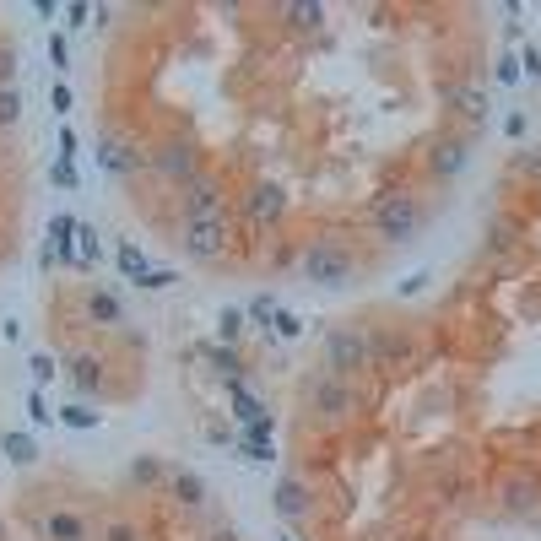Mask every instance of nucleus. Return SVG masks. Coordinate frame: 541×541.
<instances>
[{
  "mask_svg": "<svg viewBox=\"0 0 541 541\" xmlns=\"http://www.w3.org/2000/svg\"><path fill=\"white\" fill-rule=\"evenodd\" d=\"M82 320H87V325H103V331H114V325H125V303L114 298V293H103V287H87Z\"/></svg>",
  "mask_w": 541,
  "mask_h": 541,
  "instance_id": "13",
  "label": "nucleus"
},
{
  "mask_svg": "<svg viewBox=\"0 0 541 541\" xmlns=\"http://www.w3.org/2000/svg\"><path fill=\"white\" fill-rule=\"evenodd\" d=\"M168 498H174L179 509H201L206 504V482H201V471H190V466H168Z\"/></svg>",
  "mask_w": 541,
  "mask_h": 541,
  "instance_id": "14",
  "label": "nucleus"
},
{
  "mask_svg": "<svg viewBox=\"0 0 541 541\" xmlns=\"http://www.w3.org/2000/svg\"><path fill=\"white\" fill-rule=\"evenodd\" d=\"M249 325H260V331H276V314H282V303H276L271 293H260V298H249Z\"/></svg>",
  "mask_w": 541,
  "mask_h": 541,
  "instance_id": "25",
  "label": "nucleus"
},
{
  "mask_svg": "<svg viewBox=\"0 0 541 541\" xmlns=\"http://www.w3.org/2000/svg\"><path fill=\"white\" fill-rule=\"evenodd\" d=\"M444 103H450L455 114H466V120H487V109H493V103H487V87H477V82H455L450 92H444Z\"/></svg>",
  "mask_w": 541,
  "mask_h": 541,
  "instance_id": "15",
  "label": "nucleus"
},
{
  "mask_svg": "<svg viewBox=\"0 0 541 541\" xmlns=\"http://www.w3.org/2000/svg\"><path fill=\"white\" fill-rule=\"evenodd\" d=\"M0 541H6V520H0Z\"/></svg>",
  "mask_w": 541,
  "mask_h": 541,
  "instance_id": "45",
  "label": "nucleus"
},
{
  "mask_svg": "<svg viewBox=\"0 0 541 541\" xmlns=\"http://www.w3.org/2000/svg\"><path fill=\"white\" fill-rule=\"evenodd\" d=\"M147 163H152V174L157 179H168V184H190L195 174H201V152H195V141L190 136H163L157 147L147 152Z\"/></svg>",
  "mask_w": 541,
  "mask_h": 541,
  "instance_id": "5",
  "label": "nucleus"
},
{
  "mask_svg": "<svg viewBox=\"0 0 541 541\" xmlns=\"http://www.w3.org/2000/svg\"><path fill=\"white\" fill-rule=\"evenodd\" d=\"M239 455H244V460H271L276 450H271V439H255V433H239Z\"/></svg>",
  "mask_w": 541,
  "mask_h": 541,
  "instance_id": "30",
  "label": "nucleus"
},
{
  "mask_svg": "<svg viewBox=\"0 0 541 541\" xmlns=\"http://www.w3.org/2000/svg\"><path fill=\"white\" fill-rule=\"evenodd\" d=\"M374 368V331L368 325H336L325 336V374L336 379H358Z\"/></svg>",
  "mask_w": 541,
  "mask_h": 541,
  "instance_id": "2",
  "label": "nucleus"
},
{
  "mask_svg": "<svg viewBox=\"0 0 541 541\" xmlns=\"http://www.w3.org/2000/svg\"><path fill=\"white\" fill-rule=\"evenodd\" d=\"M28 368H33V385H38V390H44L49 379H55V358H49V352H33Z\"/></svg>",
  "mask_w": 541,
  "mask_h": 541,
  "instance_id": "31",
  "label": "nucleus"
},
{
  "mask_svg": "<svg viewBox=\"0 0 541 541\" xmlns=\"http://www.w3.org/2000/svg\"><path fill=\"white\" fill-rule=\"evenodd\" d=\"M206 541H239V531H233V525H217V531H211Z\"/></svg>",
  "mask_w": 541,
  "mask_h": 541,
  "instance_id": "44",
  "label": "nucleus"
},
{
  "mask_svg": "<svg viewBox=\"0 0 541 541\" xmlns=\"http://www.w3.org/2000/svg\"><path fill=\"white\" fill-rule=\"evenodd\" d=\"M120 271L130 276V282H136L141 287V276H147L152 266H147V255H141V249L136 244H120Z\"/></svg>",
  "mask_w": 541,
  "mask_h": 541,
  "instance_id": "27",
  "label": "nucleus"
},
{
  "mask_svg": "<svg viewBox=\"0 0 541 541\" xmlns=\"http://www.w3.org/2000/svg\"><path fill=\"white\" fill-rule=\"evenodd\" d=\"M233 244V228L228 217H184L179 222V249L195 260V266H211V260H222Z\"/></svg>",
  "mask_w": 541,
  "mask_h": 541,
  "instance_id": "4",
  "label": "nucleus"
},
{
  "mask_svg": "<svg viewBox=\"0 0 541 541\" xmlns=\"http://www.w3.org/2000/svg\"><path fill=\"white\" fill-rule=\"evenodd\" d=\"M130 482H136V487H163L168 482V466L157 455H136V460H130Z\"/></svg>",
  "mask_w": 541,
  "mask_h": 541,
  "instance_id": "22",
  "label": "nucleus"
},
{
  "mask_svg": "<svg viewBox=\"0 0 541 541\" xmlns=\"http://www.w3.org/2000/svg\"><path fill=\"white\" fill-rule=\"evenodd\" d=\"M514 168H520V174H531V179H541V147L536 152H520V157H514Z\"/></svg>",
  "mask_w": 541,
  "mask_h": 541,
  "instance_id": "40",
  "label": "nucleus"
},
{
  "mask_svg": "<svg viewBox=\"0 0 541 541\" xmlns=\"http://www.w3.org/2000/svg\"><path fill=\"white\" fill-rule=\"evenodd\" d=\"M184 217H228V190H222L217 174H195L184 184Z\"/></svg>",
  "mask_w": 541,
  "mask_h": 541,
  "instance_id": "10",
  "label": "nucleus"
},
{
  "mask_svg": "<svg viewBox=\"0 0 541 541\" xmlns=\"http://www.w3.org/2000/svg\"><path fill=\"white\" fill-rule=\"evenodd\" d=\"M76 239H82V249H76V260H82V271H92L103 260V244H98V228H87V222H76Z\"/></svg>",
  "mask_w": 541,
  "mask_h": 541,
  "instance_id": "26",
  "label": "nucleus"
},
{
  "mask_svg": "<svg viewBox=\"0 0 541 541\" xmlns=\"http://www.w3.org/2000/svg\"><path fill=\"white\" fill-rule=\"evenodd\" d=\"M33 531L38 541H98V525L82 509H44L33 514Z\"/></svg>",
  "mask_w": 541,
  "mask_h": 541,
  "instance_id": "9",
  "label": "nucleus"
},
{
  "mask_svg": "<svg viewBox=\"0 0 541 541\" xmlns=\"http://www.w3.org/2000/svg\"><path fill=\"white\" fill-rule=\"evenodd\" d=\"M498 82H504V87H514V82H520V60H514V55H504V60H498Z\"/></svg>",
  "mask_w": 541,
  "mask_h": 541,
  "instance_id": "41",
  "label": "nucleus"
},
{
  "mask_svg": "<svg viewBox=\"0 0 541 541\" xmlns=\"http://www.w3.org/2000/svg\"><path fill=\"white\" fill-rule=\"evenodd\" d=\"M498 509L509 514V520H541V477L525 466H514L504 482H498Z\"/></svg>",
  "mask_w": 541,
  "mask_h": 541,
  "instance_id": "7",
  "label": "nucleus"
},
{
  "mask_svg": "<svg viewBox=\"0 0 541 541\" xmlns=\"http://www.w3.org/2000/svg\"><path fill=\"white\" fill-rule=\"evenodd\" d=\"M98 163L109 168V174H136V168H141V152L125 147V141H103V147H98Z\"/></svg>",
  "mask_w": 541,
  "mask_h": 541,
  "instance_id": "19",
  "label": "nucleus"
},
{
  "mask_svg": "<svg viewBox=\"0 0 541 541\" xmlns=\"http://www.w3.org/2000/svg\"><path fill=\"white\" fill-rule=\"evenodd\" d=\"M65 17H71V28H82V22L92 17V6H82V0H76V6H65Z\"/></svg>",
  "mask_w": 541,
  "mask_h": 541,
  "instance_id": "42",
  "label": "nucleus"
},
{
  "mask_svg": "<svg viewBox=\"0 0 541 541\" xmlns=\"http://www.w3.org/2000/svg\"><path fill=\"white\" fill-rule=\"evenodd\" d=\"M271 504H276L282 520L303 525L314 514V493H309V482H303V477H282V482H276V493H271Z\"/></svg>",
  "mask_w": 541,
  "mask_h": 541,
  "instance_id": "12",
  "label": "nucleus"
},
{
  "mask_svg": "<svg viewBox=\"0 0 541 541\" xmlns=\"http://www.w3.org/2000/svg\"><path fill=\"white\" fill-rule=\"evenodd\" d=\"M239 211L255 222V228H276V222L287 217V190H282L276 179H255V184L239 195Z\"/></svg>",
  "mask_w": 541,
  "mask_h": 541,
  "instance_id": "8",
  "label": "nucleus"
},
{
  "mask_svg": "<svg viewBox=\"0 0 541 541\" xmlns=\"http://www.w3.org/2000/svg\"><path fill=\"white\" fill-rule=\"evenodd\" d=\"M309 406H314V417H320V422L341 428V422H352V412H358V390H352V379L320 374L309 385Z\"/></svg>",
  "mask_w": 541,
  "mask_h": 541,
  "instance_id": "6",
  "label": "nucleus"
},
{
  "mask_svg": "<svg viewBox=\"0 0 541 541\" xmlns=\"http://www.w3.org/2000/svg\"><path fill=\"white\" fill-rule=\"evenodd\" d=\"M98 541H147V531H141L130 514H103V520H98Z\"/></svg>",
  "mask_w": 541,
  "mask_h": 541,
  "instance_id": "20",
  "label": "nucleus"
},
{
  "mask_svg": "<svg viewBox=\"0 0 541 541\" xmlns=\"http://www.w3.org/2000/svg\"><path fill=\"white\" fill-rule=\"evenodd\" d=\"M60 422H65V428H98L103 412H92V406L76 401V406H60Z\"/></svg>",
  "mask_w": 541,
  "mask_h": 541,
  "instance_id": "28",
  "label": "nucleus"
},
{
  "mask_svg": "<svg viewBox=\"0 0 541 541\" xmlns=\"http://www.w3.org/2000/svg\"><path fill=\"white\" fill-rule=\"evenodd\" d=\"M422 287H428V271H417V276H406V282H401V293H406V298H412V293H422Z\"/></svg>",
  "mask_w": 541,
  "mask_h": 541,
  "instance_id": "43",
  "label": "nucleus"
},
{
  "mask_svg": "<svg viewBox=\"0 0 541 541\" xmlns=\"http://www.w3.org/2000/svg\"><path fill=\"white\" fill-rule=\"evenodd\" d=\"M28 417H33V422H49V417H55V412L44 406V390H38V385L28 390Z\"/></svg>",
  "mask_w": 541,
  "mask_h": 541,
  "instance_id": "38",
  "label": "nucleus"
},
{
  "mask_svg": "<svg viewBox=\"0 0 541 541\" xmlns=\"http://www.w3.org/2000/svg\"><path fill=\"white\" fill-rule=\"evenodd\" d=\"M201 358H206L211 368H217V374L228 379V385H233V379H244V358H239V347H201Z\"/></svg>",
  "mask_w": 541,
  "mask_h": 541,
  "instance_id": "21",
  "label": "nucleus"
},
{
  "mask_svg": "<svg viewBox=\"0 0 541 541\" xmlns=\"http://www.w3.org/2000/svg\"><path fill=\"white\" fill-rule=\"evenodd\" d=\"M22 120V92L17 87H0V130H11Z\"/></svg>",
  "mask_w": 541,
  "mask_h": 541,
  "instance_id": "29",
  "label": "nucleus"
},
{
  "mask_svg": "<svg viewBox=\"0 0 541 541\" xmlns=\"http://www.w3.org/2000/svg\"><path fill=\"white\" fill-rule=\"evenodd\" d=\"M0 455H6L11 466H33V460H38V444L28 439V433H0Z\"/></svg>",
  "mask_w": 541,
  "mask_h": 541,
  "instance_id": "23",
  "label": "nucleus"
},
{
  "mask_svg": "<svg viewBox=\"0 0 541 541\" xmlns=\"http://www.w3.org/2000/svg\"><path fill=\"white\" fill-rule=\"evenodd\" d=\"M17 49H11V44H0V87H17Z\"/></svg>",
  "mask_w": 541,
  "mask_h": 541,
  "instance_id": "32",
  "label": "nucleus"
},
{
  "mask_svg": "<svg viewBox=\"0 0 541 541\" xmlns=\"http://www.w3.org/2000/svg\"><path fill=\"white\" fill-rule=\"evenodd\" d=\"M282 22H287V28H298V33H314L325 22V6H320V0H287Z\"/></svg>",
  "mask_w": 541,
  "mask_h": 541,
  "instance_id": "17",
  "label": "nucleus"
},
{
  "mask_svg": "<svg viewBox=\"0 0 541 541\" xmlns=\"http://www.w3.org/2000/svg\"><path fill=\"white\" fill-rule=\"evenodd\" d=\"M276 336H282V341H298V336H303V320L282 309V314H276Z\"/></svg>",
  "mask_w": 541,
  "mask_h": 541,
  "instance_id": "36",
  "label": "nucleus"
},
{
  "mask_svg": "<svg viewBox=\"0 0 541 541\" xmlns=\"http://www.w3.org/2000/svg\"><path fill=\"white\" fill-rule=\"evenodd\" d=\"M71 385L82 390V395H98L103 390V363L92 358V352H76V358H71Z\"/></svg>",
  "mask_w": 541,
  "mask_h": 541,
  "instance_id": "18",
  "label": "nucleus"
},
{
  "mask_svg": "<svg viewBox=\"0 0 541 541\" xmlns=\"http://www.w3.org/2000/svg\"><path fill=\"white\" fill-rule=\"evenodd\" d=\"M249 331V314L244 309H222L217 314V336H222V347H239V336Z\"/></svg>",
  "mask_w": 541,
  "mask_h": 541,
  "instance_id": "24",
  "label": "nucleus"
},
{
  "mask_svg": "<svg viewBox=\"0 0 541 541\" xmlns=\"http://www.w3.org/2000/svg\"><path fill=\"white\" fill-rule=\"evenodd\" d=\"M352 276H358V255H352L347 244H309L303 249V282L341 293V287H352Z\"/></svg>",
  "mask_w": 541,
  "mask_h": 541,
  "instance_id": "3",
  "label": "nucleus"
},
{
  "mask_svg": "<svg viewBox=\"0 0 541 541\" xmlns=\"http://www.w3.org/2000/svg\"><path fill=\"white\" fill-rule=\"evenodd\" d=\"M174 282H179L174 271H147V276H141V287H147V293H163V287H174Z\"/></svg>",
  "mask_w": 541,
  "mask_h": 541,
  "instance_id": "37",
  "label": "nucleus"
},
{
  "mask_svg": "<svg viewBox=\"0 0 541 541\" xmlns=\"http://www.w3.org/2000/svg\"><path fill=\"white\" fill-rule=\"evenodd\" d=\"M487 239H493V249H509V244H514V222H509V217H493Z\"/></svg>",
  "mask_w": 541,
  "mask_h": 541,
  "instance_id": "33",
  "label": "nucleus"
},
{
  "mask_svg": "<svg viewBox=\"0 0 541 541\" xmlns=\"http://www.w3.org/2000/svg\"><path fill=\"white\" fill-rule=\"evenodd\" d=\"M49 65H55V71H65V65H71V44H65L60 33H49Z\"/></svg>",
  "mask_w": 541,
  "mask_h": 541,
  "instance_id": "35",
  "label": "nucleus"
},
{
  "mask_svg": "<svg viewBox=\"0 0 541 541\" xmlns=\"http://www.w3.org/2000/svg\"><path fill=\"white\" fill-rule=\"evenodd\" d=\"M228 406H233V417H239L244 428H260V422H271V412H266V406H260L255 395L244 390V379H233V385H228Z\"/></svg>",
  "mask_w": 541,
  "mask_h": 541,
  "instance_id": "16",
  "label": "nucleus"
},
{
  "mask_svg": "<svg viewBox=\"0 0 541 541\" xmlns=\"http://www.w3.org/2000/svg\"><path fill=\"white\" fill-rule=\"evenodd\" d=\"M422 222H428V211H422V201H417V195H406V190L379 195L374 211H368V228H374L379 244H412L422 233Z\"/></svg>",
  "mask_w": 541,
  "mask_h": 541,
  "instance_id": "1",
  "label": "nucleus"
},
{
  "mask_svg": "<svg viewBox=\"0 0 541 541\" xmlns=\"http://www.w3.org/2000/svg\"><path fill=\"white\" fill-rule=\"evenodd\" d=\"M520 76L541 82V49H536V44H525V49H520Z\"/></svg>",
  "mask_w": 541,
  "mask_h": 541,
  "instance_id": "34",
  "label": "nucleus"
},
{
  "mask_svg": "<svg viewBox=\"0 0 541 541\" xmlns=\"http://www.w3.org/2000/svg\"><path fill=\"white\" fill-rule=\"evenodd\" d=\"M49 109H55V114H71V87H65V82L49 87Z\"/></svg>",
  "mask_w": 541,
  "mask_h": 541,
  "instance_id": "39",
  "label": "nucleus"
},
{
  "mask_svg": "<svg viewBox=\"0 0 541 541\" xmlns=\"http://www.w3.org/2000/svg\"><path fill=\"white\" fill-rule=\"evenodd\" d=\"M466 163H471V136H439L428 147V168L439 179H455V174H466Z\"/></svg>",
  "mask_w": 541,
  "mask_h": 541,
  "instance_id": "11",
  "label": "nucleus"
}]
</instances>
